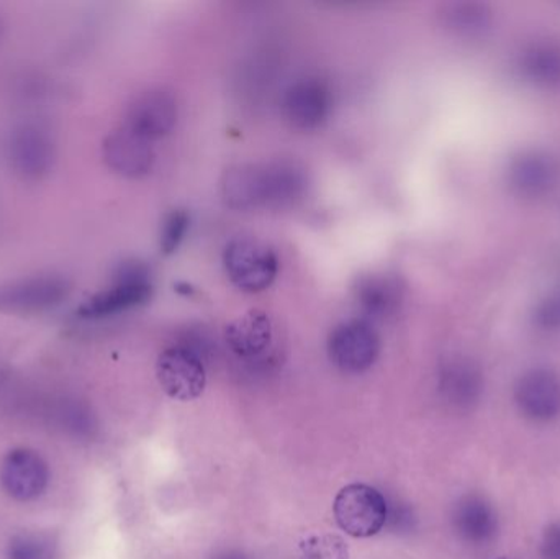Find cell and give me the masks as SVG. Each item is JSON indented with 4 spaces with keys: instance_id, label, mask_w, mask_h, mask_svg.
<instances>
[{
    "instance_id": "6da1fadb",
    "label": "cell",
    "mask_w": 560,
    "mask_h": 559,
    "mask_svg": "<svg viewBox=\"0 0 560 559\" xmlns=\"http://www.w3.org/2000/svg\"><path fill=\"white\" fill-rule=\"evenodd\" d=\"M153 295L151 271L143 261L125 259L115 268L112 284L79 305L82 321H104L147 304Z\"/></svg>"
},
{
    "instance_id": "7a4b0ae2",
    "label": "cell",
    "mask_w": 560,
    "mask_h": 559,
    "mask_svg": "<svg viewBox=\"0 0 560 559\" xmlns=\"http://www.w3.org/2000/svg\"><path fill=\"white\" fill-rule=\"evenodd\" d=\"M72 292L66 276H26L0 284V312L15 315H36L61 307Z\"/></svg>"
},
{
    "instance_id": "3957f363",
    "label": "cell",
    "mask_w": 560,
    "mask_h": 559,
    "mask_svg": "<svg viewBox=\"0 0 560 559\" xmlns=\"http://www.w3.org/2000/svg\"><path fill=\"white\" fill-rule=\"evenodd\" d=\"M223 266L240 291L258 294L271 288L278 278L279 258L261 240L235 238L223 252Z\"/></svg>"
},
{
    "instance_id": "277c9868",
    "label": "cell",
    "mask_w": 560,
    "mask_h": 559,
    "mask_svg": "<svg viewBox=\"0 0 560 559\" xmlns=\"http://www.w3.org/2000/svg\"><path fill=\"white\" fill-rule=\"evenodd\" d=\"M7 158L16 176L42 180L56 163V141L51 130L38 121H23L10 131Z\"/></svg>"
},
{
    "instance_id": "5b68a950",
    "label": "cell",
    "mask_w": 560,
    "mask_h": 559,
    "mask_svg": "<svg viewBox=\"0 0 560 559\" xmlns=\"http://www.w3.org/2000/svg\"><path fill=\"white\" fill-rule=\"evenodd\" d=\"M336 524L352 538H371L384 528L388 509L384 496L368 485H349L332 504Z\"/></svg>"
},
{
    "instance_id": "8992f818",
    "label": "cell",
    "mask_w": 560,
    "mask_h": 559,
    "mask_svg": "<svg viewBox=\"0 0 560 559\" xmlns=\"http://www.w3.org/2000/svg\"><path fill=\"white\" fill-rule=\"evenodd\" d=\"M177 114V101L170 91L161 88L150 89L130 102L125 112L124 127L153 143L173 131Z\"/></svg>"
},
{
    "instance_id": "52a82bcc",
    "label": "cell",
    "mask_w": 560,
    "mask_h": 559,
    "mask_svg": "<svg viewBox=\"0 0 560 559\" xmlns=\"http://www.w3.org/2000/svg\"><path fill=\"white\" fill-rule=\"evenodd\" d=\"M156 377L161 389L179 403H190L206 391L207 374L202 361L187 348H167L158 357Z\"/></svg>"
},
{
    "instance_id": "ba28073f",
    "label": "cell",
    "mask_w": 560,
    "mask_h": 559,
    "mask_svg": "<svg viewBox=\"0 0 560 559\" xmlns=\"http://www.w3.org/2000/svg\"><path fill=\"white\" fill-rule=\"evenodd\" d=\"M378 351L381 340L368 322H345L329 335V358L345 373H362L369 370L377 360Z\"/></svg>"
},
{
    "instance_id": "9c48e42d",
    "label": "cell",
    "mask_w": 560,
    "mask_h": 559,
    "mask_svg": "<svg viewBox=\"0 0 560 559\" xmlns=\"http://www.w3.org/2000/svg\"><path fill=\"white\" fill-rule=\"evenodd\" d=\"M560 166L548 151L523 150L510 160L506 183L523 199H539L558 187Z\"/></svg>"
},
{
    "instance_id": "30bf717a",
    "label": "cell",
    "mask_w": 560,
    "mask_h": 559,
    "mask_svg": "<svg viewBox=\"0 0 560 559\" xmlns=\"http://www.w3.org/2000/svg\"><path fill=\"white\" fill-rule=\"evenodd\" d=\"M331 108V89L322 79H300L283 95V117L296 130L308 131L322 127L328 120Z\"/></svg>"
},
{
    "instance_id": "8fae6325",
    "label": "cell",
    "mask_w": 560,
    "mask_h": 559,
    "mask_svg": "<svg viewBox=\"0 0 560 559\" xmlns=\"http://www.w3.org/2000/svg\"><path fill=\"white\" fill-rule=\"evenodd\" d=\"M48 465L33 450H12L0 463V485L7 496L15 501H35L48 488Z\"/></svg>"
},
{
    "instance_id": "7c38bea8",
    "label": "cell",
    "mask_w": 560,
    "mask_h": 559,
    "mask_svg": "<svg viewBox=\"0 0 560 559\" xmlns=\"http://www.w3.org/2000/svg\"><path fill=\"white\" fill-rule=\"evenodd\" d=\"M515 403L532 422H555L560 417V374L549 368L526 371L516 383Z\"/></svg>"
},
{
    "instance_id": "4fadbf2b",
    "label": "cell",
    "mask_w": 560,
    "mask_h": 559,
    "mask_svg": "<svg viewBox=\"0 0 560 559\" xmlns=\"http://www.w3.org/2000/svg\"><path fill=\"white\" fill-rule=\"evenodd\" d=\"M102 153L107 166L128 179H140L150 174L156 158L153 143L138 137L124 125L105 138Z\"/></svg>"
},
{
    "instance_id": "5bb4252c",
    "label": "cell",
    "mask_w": 560,
    "mask_h": 559,
    "mask_svg": "<svg viewBox=\"0 0 560 559\" xmlns=\"http://www.w3.org/2000/svg\"><path fill=\"white\" fill-rule=\"evenodd\" d=\"M222 197L226 206L236 210L268 207V176L266 164H236L223 173Z\"/></svg>"
},
{
    "instance_id": "9a60e30c",
    "label": "cell",
    "mask_w": 560,
    "mask_h": 559,
    "mask_svg": "<svg viewBox=\"0 0 560 559\" xmlns=\"http://www.w3.org/2000/svg\"><path fill=\"white\" fill-rule=\"evenodd\" d=\"M275 338V325L265 311H248L226 325L225 340L236 357L255 360L269 350Z\"/></svg>"
},
{
    "instance_id": "2e32d148",
    "label": "cell",
    "mask_w": 560,
    "mask_h": 559,
    "mask_svg": "<svg viewBox=\"0 0 560 559\" xmlns=\"http://www.w3.org/2000/svg\"><path fill=\"white\" fill-rule=\"evenodd\" d=\"M401 279L388 272H369L359 276L354 284V299L359 307L374 318L395 314L404 302Z\"/></svg>"
},
{
    "instance_id": "e0dca14e",
    "label": "cell",
    "mask_w": 560,
    "mask_h": 559,
    "mask_svg": "<svg viewBox=\"0 0 560 559\" xmlns=\"http://www.w3.org/2000/svg\"><path fill=\"white\" fill-rule=\"evenodd\" d=\"M454 524L460 537L470 544H489L500 531L499 514L480 496H467L457 504Z\"/></svg>"
},
{
    "instance_id": "ac0fdd59",
    "label": "cell",
    "mask_w": 560,
    "mask_h": 559,
    "mask_svg": "<svg viewBox=\"0 0 560 559\" xmlns=\"http://www.w3.org/2000/svg\"><path fill=\"white\" fill-rule=\"evenodd\" d=\"M441 387L451 403L470 407L479 403L483 393V376L480 368L467 358L451 360L441 373Z\"/></svg>"
},
{
    "instance_id": "d6986e66",
    "label": "cell",
    "mask_w": 560,
    "mask_h": 559,
    "mask_svg": "<svg viewBox=\"0 0 560 559\" xmlns=\"http://www.w3.org/2000/svg\"><path fill=\"white\" fill-rule=\"evenodd\" d=\"M520 72L529 84L541 89L560 88V45L536 42L520 56Z\"/></svg>"
},
{
    "instance_id": "ffe728a7",
    "label": "cell",
    "mask_w": 560,
    "mask_h": 559,
    "mask_svg": "<svg viewBox=\"0 0 560 559\" xmlns=\"http://www.w3.org/2000/svg\"><path fill=\"white\" fill-rule=\"evenodd\" d=\"M266 174H268V207L292 206L308 187L305 170L292 161L266 164Z\"/></svg>"
},
{
    "instance_id": "44dd1931",
    "label": "cell",
    "mask_w": 560,
    "mask_h": 559,
    "mask_svg": "<svg viewBox=\"0 0 560 559\" xmlns=\"http://www.w3.org/2000/svg\"><path fill=\"white\" fill-rule=\"evenodd\" d=\"M441 22L454 35L477 38L493 25V10L483 2H451L441 12Z\"/></svg>"
},
{
    "instance_id": "7402d4cb",
    "label": "cell",
    "mask_w": 560,
    "mask_h": 559,
    "mask_svg": "<svg viewBox=\"0 0 560 559\" xmlns=\"http://www.w3.org/2000/svg\"><path fill=\"white\" fill-rule=\"evenodd\" d=\"M300 559H349V547L339 535H313L300 544Z\"/></svg>"
},
{
    "instance_id": "603a6c76",
    "label": "cell",
    "mask_w": 560,
    "mask_h": 559,
    "mask_svg": "<svg viewBox=\"0 0 560 559\" xmlns=\"http://www.w3.org/2000/svg\"><path fill=\"white\" fill-rule=\"evenodd\" d=\"M55 545L45 535L20 534L10 540L7 559H52Z\"/></svg>"
},
{
    "instance_id": "cb8c5ba5",
    "label": "cell",
    "mask_w": 560,
    "mask_h": 559,
    "mask_svg": "<svg viewBox=\"0 0 560 559\" xmlns=\"http://www.w3.org/2000/svg\"><path fill=\"white\" fill-rule=\"evenodd\" d=\"M190 216L186 210H171L164 217L163 225H161L160 248L163 255L170 256L179 249L189 232Z\"/></svg>"
},
{
    "instance_id": "d4e9b609",
    "label": "cell",
    "mask_w": 560,
    "mask_h": 559,
    "mask_svg": "<svg viewBox=\"0 0 560 559\" xmlns=\"http://www.w3.org/2000/svg\"><path fill=\"white\" fill-rule=\"evenodd\" d=\"M535 321L548 330L560 328V294L549 295L536 307Z\"/></svg>"
},
{
    "instance_id": "484cf974",
    "label": "cell",
    "mask_w": 560,
    "mask_h": 559,
    "mask_svg": "<svg viewBox=\"0 0 560 559\" xmlns=\"http://www.w3.org/2000/svg\"><path fill=\"white\" fill-rule=\"evenodd\" d=\"M542 559H560V524H552L546 528L541 541Z\"/></svg>"
},
{
    "instance_id": "4316f807",
    "label": "cell",
    "mask_w": 560,
    "mask_h": 559,
    "mask_svg": "<svg viewBox=\"0 0 560 559\" xmlns=\"http://www.w3.org/2000/svg\"><path fill=\"white\" fill-rule=\"evenodd\" d=\"M2 30H3L2 20H0V36H2Z\"/></svg>"
},
{
    "instance_id": "83f0119b",
    "label": "cell",
    "mask_w": 560,
    "mask_h": 559,
    "mask_svg": "<svg viewBox=\"0 0 560 559\" xmlns=\"http://www.w3.org/2000/svg\"><path fill=\"white\" fill-rule=\"evenodd\" d=\"M497 559H513V558H497Z\"/></svg>"
}]
</instances>
